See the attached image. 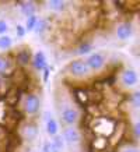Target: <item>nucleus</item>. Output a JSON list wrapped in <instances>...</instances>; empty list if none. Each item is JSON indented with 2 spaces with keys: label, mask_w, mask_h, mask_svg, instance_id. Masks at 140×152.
I'll list each match as a JSON object with an SVG mask.
<instances>
[{
  "label": "nucleus",
  "mask_w": 140,
  "mask_h": 152,
  "mask_svg": "<svg viewBox=\"0 0 140 152\" xmlns=\"http://www.w3.org/2000/svg\"><path fill=\"white\" fill-rule=\"evenodd\" d=\"M116 123V120L111 119V117H94L93 123H91V130L97 134V137L108 138L112 134Z\"/></svg>",
  "instance_id": "nucleus-1"
},
{
  "label": "nucleus",
  "mask_w": 140,
  "mask_h": 152,
  "mask_svg": "<svg viewBox=\"0 0 140 152\" xmlns=\"http://www.w3.org/2000/svg\"><path fill=\"white\" fill-rule=\"evenodd\" d=\"M67 73L71 75V77H76V78H84V77H88L91 71H90L88 66L85 63V60L83 59H76V60H71L67 67Z\"/></svg>",
  "instance_id": "nucleus-2"
},
{
  "label": "nucleus",
  "mask_w": 140,
  "mask_h": 152,
  "mask_svg": "<svg viewBox=\"0 0 140 152\" xmlns=\"http://www.w3.org/2000/svg\"><path fill=\"white\" fill-rule=\"evenodd\" d=\"M41 109V99L34 92H28L24 96L23 112L25 116H35Z\"/></svg>",
  "instance_id": "nucleus-3"
},
{
  "label": "nucleus",
  "mask_w": 140,
  "mask_h": 152,
  "mask_svg": "<svg viewBox=\"0 0 140 152\" xmlns=\"http://www.w3.org/2000/svg\"><path fill=\"white\" fill-rule=\"evenodd\" d=\"M18 137L21 138V141L32 142L38 137V126L34 121H24L23 124L20 126Z\"/></svg>",
  "instance_id": "nucleus-4"
},
{
  "label": "nucleus",
  "mask_w": 140,
  "mask_h": 152,
  "mask_svg": "<svg viewBox=\"0 0 140 152\" xmlns=\"http://www.w3.org/2000/svg\"><path fill=\"white\" fill-rule=\"evenodd\" d=\"M85 63L88 66L90 71H101L107 64V57L101 52L90 53V56L85 59Z\"/></svg>",
  "instance_id": "nucleus-5"
},
{
  "label": "nucleus",
  "mask_w": 140,
  "mask_h": 152,
  "mask_svg": "<svg viewBox=\"0 0 140 152\" xmlns=\"http://www.w3.org/2000/svg\"><path fill=\"white\" fill-rule=\"evenodd\" d=\"M60 117H62V121H63L65 124L73 126L79 121L80 113L76 107H73V106H66L65 109L60 112Z\"/></svg>",
  "instance_id": "nucleus-6"
},
{
  "label": "nucleus",
  "mask_w": 140,
  "mask_h": 152,
  "mask_svg": "<svg viewBox=\"0 0 140 152\" xmlns=\"http://www.w3.org/2000/svg\"><path fill=\"white\" fill-rule=\"evenodd\" d=\"M139 83V77L133 69H126L121 74V84L125 88H133Z\"/></svg>",
  "instance_id": "nucleus-7"
},
{
  "label": "nucleus",
  "mask_w": 140,
  "mask_h": 152,
  "mask_svg": "<svg viewBox=\"0 0 140 152\" xmlns=\"http://www.w3.org/2000/svg\"><path fill=\"white\" fill-rule=\"evenodd\" d=\"M31 59H32L31 49L29 48H24V49H20L17 52V55L14 57V61H15V64L18 66L20 69H24V67H27L31 63Z\"/></svg>",
  "instance_id": "nucleus-8"
},
{
  "label": "nucleus",
  "mask_w": 140,
  "mask_h": 152,
  "mask_svg": "<svg viewBox=\"0 0 140 152\" xmlns=\"http://www.w3.org/2000/svg\"><path fill=\"white\" fill-rule=\"evenodd\" d=\"M63 141H66L67 144H79L81 141V133L79 131V129H76L73 126L66 127L63 131Z\"/></svg>",
  "instance_id": "nucleus-9"
},
{
  "label": "nucleus",
  "mask_w": 140,
  "mask_h": 152,
  "mask_svg": "<svg viewBox=\"0 0 140 152\" xmlns=\"http://www.w3.org/2000/svg\"><path fill=\"white\" fill-rule=\"evenodd\" d=\"M116 38L119 41H127L129 38L132 37V34H133V28H132V24L130 23H122L119 24L116 27Z\"/></svg>",
  "instance_id": "nucleus-10"
},
{
  "label": "nucleus",
  "mask_w": 140,
  "mask_h": 152,
  "mask_svg": "<svg viewBox=\"0 0 140 152\" xmlns=\"http://www.w3.org/2000/svg\"><path fill=\"white\" fill-rule=\"evenodd\" d=\"M14 59L10 55H0V75L13 73Z\"/></svg>",
  "instance_id": "nucleus-11"
},
{
  "label": "nucleus",
  "mask_w": 140,
  "mask_h": 152,
  "mask_svg": "<svg viewBox=\"0 0 140 152\" xmlns=\"http://www.w3.org/2000/svg\"><path fill=\"white\" fill-rule=\"evenodd\" d=\"M31 64H32V67L37 70V71H43V70L48 67L45 53H43V52H37V53L32 56V59H31Z\"/></svg>",
  "instance_id": "nucleus-12"
},
{
  "label": "nucleus",
  "mask_w": 140,
  "mask_h": 152,
  "mask_svg": "<svg viewBox=\"0 0 140 152\" xmlns=\"http://www.w3.org/2000/svg\"><path fill=\"white\" fill-rule=\"evenodd\" d=\"M108 147H109V142H108V138H105V137H95L90 145L93 152H107Z\"/></svg>",
  "instance_id": "nucleus-13"
},
{
  "label": "nucleus",
  "mask_w": 140,
  "mask_h": 152,
  "mask_svg": "<svg viewBox=\"0 0 140 152\" xmlns=\"http://www.w3.org/2000/svg\"><path fill=\"white\" fill-rule=\"evenodd\" d=\"M17 4H20V10L21 13L25 15V17H31V15H35L37 13V3L35 1H17Z\"/></svg>",
  "instance_id": "nucleus-14"
},
{
  "label": "nucleus",
  "mask_w": 140,
  "mask_h": 152,
  "mask_svg": "<svg viewBox=\"0 0 140 152\" xmlns=\"http://www.w3.org/2000/svg\"><path fill=\"white\" fill-rule=\"evenodd\" d=\"M11 135L9 134V130L4 126H0V151H4L10 148Z\"/></svg>",
  "instance_id": "nucleus-15"
},
{
  "label": "nucleus",
  "mask_w": 140,
  "mask_h": 152,
  "mask_svg": "<svg viewBox=\"0 0 140 152\" xmlns=\"http://www.w3.org/2000/svg\"><path fill=\"white\" fill-rule=\"evenodd\" d=\"M18 99H20V89L15 87H11L6 92V103L9 106H15L18 103Z\"/></svg>",
  "instance_id": "nucleus-16"
},
{
  "label": "nucleus",
  "mask_w": 140,
  "mask_h": 152,
  "mask_svg": "<svg viewBox=\"0 0 140 152\" xmlns=\"http://www.w3.org/2000/svg\"><path fill=\"white\" fill-rule=\"evenodd\" d=\"M46 4L48 9L52 10V11H56V13H62L67 7V3L63 0H49V1H46Z\"/></svg>",
  "instance_id": "nucleus-17"
},
{
  "label": "nucleus",
  "mask_w": 140,
  "mask_h": 152,
  "mask_svg": "<svg viewBox=\"0 0 140 152\" xmlns=\"http://www.w3.org/2000/svg\"><path fill=\"white\" fill-rule=\"evenodd\" d=\"M57 131H59V124H57V121H56L53 117L48 119V121H46V133L49 134L51 137H55V135H57Z\"/></svg>",
  "instance_id": "nucleus-18"
},
{
  "label": "nucleus",
  "mask_w": 140,
  "mask_h": 152,
  "mask_svg": "<svg viewBox=\"0 0 140 152\" xmlns=\"http://www.w3.org/2000/svg\"><path fill=\"white\" fill-rule=\"evenodd\" d=\"M74 94H76V99H77L79 103H81V105H87V103H88L90 95L85 89H76Z\"/></svg>",
  "instance_id": "nucleus-19"
},
{
  "label": "nucleus",
  "mask_w": 140,
  "mask_h": 152,
  "mask_svg": "<svg viewBox=\"0 0 140 152\" xmlns=\"http://www.w3.org/2000/svg\"><path fill=\"white\" fill-rule=\"evenodd\" d=\"M91 50H93V45L90 42H81L77 46V49H76V53L79 56H84V55H88Z\"/></svg>",
  "instance_id": "nucleus-20"
},
{
  "label": "nucleus",
  "mask_w": 140,
  "mask_h": 152,
  "mask_svg": "<svg viewBox=\"0 0 140 152\" xmlns=\"http://www.w3.org/2000/svg\"><path fill=\"white\" fill-rule=\"evenodd\" d=\"M13 46V39L9 35H1L0 37V50H9Z\"/></svg>",
  "instance_id": "nucleus-21"
},
{
  "label": "nucleus",
  "mask_w": 140,
  "mask_h": 152,
  "mask_svg": "<svg viewBox=\"0 0 140 152\" xmlns=\"http://www.w3.org/2000/svg\"><path fill=\"white\" fill-rule=\"evenodd\" d=\"M48 29V21L45 18H38L35 28H34V32L35 34H43Z\"/></svg>",
  "instance_id": "nucleus-22"
},
{
  "label": "nucleus",
  "mask_w": 140,
  "mask_h": 152,
  "mask_svg": "<svg viewBox=\"0 0 140 152\" xmlns=\"http://www.w3.org/2000/svg\"><path fill=\"white\" fill-rule=\"evenodd\" d=\"M38 21V17H37V14L35 15H31V17H28L27 18V24H25V31L27 32H29V31H34V28H35V24H37Z\"/></svg>",
  "instance_id": "nucleus-23"
},
{
  "label": "nucleus",
  "mask_w": 140,
  "mask_h": 152,
  "mask_svg": "<svg viewBox=\"0 0 140 152\" xmlns=\"http://www.w3.org/2000/svg\"><path fill=\"white\" fill-rule=\"evenodd\" d=\"M52 144L55 145L59 151H62L63 149V144H65V141H63V137L62 135H55L53 137V141H52Z\"/></svg>",
  "instance_id": "nucleus-24"
},
{
  "label": "nucleus",
  "mask_w": 140,
  "mask_h": 152,
  "mask_svg": "<svg viewBox=\"0 0 140 152\" xmlns=\"http://www.w3.org/2000/svg\"><path fill=\"white\" fill-rule=\"evenodd\" d=\"M130 103L133 105V107H139L140 105V92L139 91H136L130 95Z\"/></svg>",
  "instance_id": "nucleus-25"
},
{
  "label": "nucleus",
  "mask_w": 140,
  "mask_h": 152,
  "mask_svg": "<svg viewBox=\"0 0 140 152\" xmlns=\"http://www.w3.org/2000/svg\"><path fill=\"white\" fill-rule=\"evenodd\" d=\"M42 152H60V151L52 142H45L43 144V148H42Z\"/></svg>",
  "instance_id": "nucleus-26"
},
{
  "label": "nucleus",
  "mask_w": 140,
  "mask_h": 152,
  "mask_svg": "<svg viewBox=\"0 0 140 152\" xmlns=\"http://www.w3.org/2000/svg\"><path fill=\"white\" fill-rule=\"evenodd\" d=\"M9 31V25L4 20H0V37L1 35H6V32Z\"/></svg>",
  "instance_id": "nucleus-27"
},
{
  "label": "nucleus",
  "mask_w": 140,
  "mask_h": 152,
  "mask_svg": "<svg viewBox=\"0 0 140 152\" xmlns=\"http://www.w3.org/2000/svg\"><path fill=\"white\" fill-rule=\"evenodd\" d=\"M25 32H27V31H25V28L23 27V25H17V27H15V34H17V37H20V38H23L24 35H25Z\"/></svg>",
  "instance_id": "nucleus-28"
},
{
  "label": "nucleus",
  "mask_w": 140,
  "mask_h": 152,
  "mask_svg": "<svg viewBox=\"0 0 140 152\" xmlns=\"http://www.w3.org/2000/svg\"><path fill=\"white\" fill-rule=\"evenodd\" d=\"M122 152H139V151H137V148H136L135 145H127L126 148L122 149Z\"/></svg>",
  "instance_id": "nucleus-29"
},
{
  "label": "nucleus",
  "mask_w": 140,
  "mask_h": 152,
  "mask_svg": "<svg viewBox=\"0 0 140 152\" xmlns=\"http://www.w3.org/2000/svg\"><path fill=\"white\" fill-rule=\"evenodd\" d=\"M49 71H51V70H49V67H46V69L43 70V81H45V83L48 81V77H49Z\"/></svg>",
  "instance_id": "nucleus-30"
},
{
  "label": "nucleus",
  "mask_w": 140,
  "mask_h": 152,
  "mask_svg": "<svg viewBox=\"0 0 140 152\" xmlns=\"http://www.w3.org/2000/svg\"><path fill=\"white\" fill-rule=\"evenodd\" d=\"M139 127H140V124H139V123H136V124L133 126V131H135V137H139Z\"/></svg>",
  "instance_id": "nucleus-31"
},
{
  "label": "nucleus",
  "mask_w": 140,
  "mask_h": 152,
  "mask_svg": "<svg viewBox=\"0 0 140 152\" xmlns=\"http://www.w3.org/2000/svg\"><path fill=\"white\" fill-rule=\"evenodd\" d=\"M0 152H1V151H0Z\"/></svg>",
  "instance_id": "nucleus-32"
},
{
  "label": "nucleus",
  "mask_w": 140,
  "mask_h": 152,
  "mask_svg": "<svg viewBox=\"0 0 140 152\" xmlns=\"http://www.w3.org/2000/svg\"><path fill=\"white\" fill-rule=\"evenodd\" d=\"M41 152H42V151H41Z\"/></svg>",
  "instance_id": "nucleus-33"
}]
</instances>
